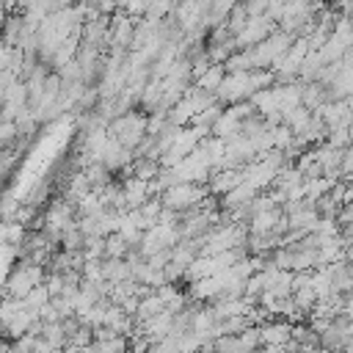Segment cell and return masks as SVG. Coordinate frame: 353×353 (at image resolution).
Listing matches in <instances>:
<instances>
[{
    "label": "cell",
    "instance_id": "1",
    "mask_svg": "<svg viewBox=\"0 0 353 353\" xmlns=\"http://www.w3.org/2000/svg\"><path fill=\"white\" fill-rule=\"evenodd\" d=\"M108 130H110L113 138H119L121 146H127V149L135 152V149L141 146V141L149 135V113H143V110H130V113L113 119Z\"/></svg>",
    "mask_w": 353,
    "mask_h": 353
},
{
    "label": "cell",
    "instance_id": "2",
    "mask_svg": "<svg viewBox=\"0 0 353 353\" xmlns=\"http://www.w3.org/2000/svg\"><path fill=\"white\" fill-rule=\"evenodd\" d=\"M47 281V268L44 265H30L25 259L17 262V268L8 270V279H6V298H25L33 287L44 284Z\"/></svg>",
    "mask_w": 353,
    "mask_h": 353
},
{
    "label": "cell",
    "instance_id": "3",
    "mask_svg": "<svg viewBox=\"0 0 353 353\" xmlns=\"http://www.w3.org/2000/svg\"><path fill=\"white\" fill-rule=\"evenodd\" d=\"M298 36H292V33H284L281 28L276 30V33H270L262 44H256V47H251V61H254V69H273V63L281 58V55H287V50L292 47V41H295Z\"/></svg>",
    "mask_w": 353,
    "mask_h": 353
},
{
    "label": "cell",
    "instance_id": "4",
    "mask_svg": "<svg viewBox=\"0 0 353 353\" xmlns=\"http://www.w3.org/2000/svg\"><path fill=\"white\" fill-rule=\"evenodd\" d=\"M210 196V188L207 185H196V182H176L174 188H168L160 199L168 210H176V212H188L193 207H199L204 199Z\"/></svg>",
    "mask_w": 353,
    "mask_h": 353
},
{
    "label": "cell",
    "instance_id": "5",
    "mask_svg": "<svg viewBox=\"0 0 353 353\" xmlns=\"http://www.w3.org/2000/svg\"><path fill=\"white\" fill-rule=\"evenodd\" d=\"M279 30V22H273L268 14H262V17H248V25L243 28V33H237L234 36V44H237V50H251V47H256V44H262L270 33H276Z\"/></svg>",
    "mask_w": 353,
    "mask_h": 353
},
{
    "label": "cell",
    "instance_id": "6",
    "mask_svg": "<svg viewBox=\"0 0 353 353\" xmlns=\"http://www.w3.org/2000/svg\"><path fill=\"white\" fill-rule=\"evenodd\" d=\"M292 328L295 323L284 320V317H270L265 323H259V336L265 347H284L292 342Z\"/></svg>",
    "mask_w": 353,
    "mask_h": 353
},
{
    "label": "cell",
    "instance_id": "7",
    "mask_svg": "<svg viewBox=\"0 0 353 353\" xmlns=\"http://www.w3.org/2000/svg\"><path fill=\"white\" fill-rule=\"evenodd\" d=\"M243 182H245L243 168H218V171H212L207 188H210L212 196H226V193H232V190H234L237 185H243Z\"/></svg>",
    "mask_w": 353,
    "mask_h": 353
},
{
    "label": "cell",
    "instance_id": "8",
    "mask_svg": "<svg viewBox=\"0 0 353 353\" xmlns=\"http://www.w3.org/2000/svg\"><path fill=\"white\" fill-rule=\"evenodd\" d=\"M124 188V201H127V210H141L149 199H152V190H149V182L141 179V176H127L121 182Z\"/></svg>",
    "mask_w": 353,
    "mask_h": 353
},
{
    "label": "cell",
    "instance_id": "9",
    "mask_svg": "<svg viewBox=\"0 0 353 353\" xmlns=\"http://www.w3.org/2000/svg\"><path fill=\"white\" fill-rule=\"evenodd\" d=\"M284 215H287L284 207H273V210H265V212L251 215V221H248V234H270V232H276Z\"/></svg>",
    "mask_w": 353,
    "mask_h": 353
},
{
    "label": "cell",
    "instance_id": "10",
    "mask_svg": "<svg viewBox=\"0 0 353 353\" xmlns=\"http://www.w3.org/2000/svg\"><path fill=\"white\" fill-rule=\"evenodd\" d=\"M163 312H165V303H163V298H160L157 292H152V295L141 298V303H138V312H135V325H143L146 320H152V317H157V314H163Z\"/></svg>",
    "mask_w": 353,
    "mask_h": 353
},
{
    "label": "cell",
    "instance_id": "11",
    "mask_svg": "<svg viewBox=\"0 0 353 353\" xmlns=\"http://www.w3.org/2000/svg\"><path fill=\"white\" fill-rule=\"evenodd\" d=\"M229 72H226V66L223 63H212L199 80H196V85L199 88H204V91H210V94H218V88H221V83H223V77H226Z\"/></svg>",
    "mask_w": 353,
    "mask_h": 353
},
{
    "label": "cell",
    "instance_id": "12",
    "mask_svg": "<svg viewBox=\"0 0 353 353\" xmlns=\"http://www.w3.org/2000/svg\"><path fill=\"white\" fill-rule=\"evenodd\" d=\"M312 119H314V113H312L306 105H301V108H295L292 113H287V116H284V124H287L295 135H303V132H306V127L312 124Z\"/></svg>",
    "mask_w": 353,
    "mask_h": 353
},
{
    "label": "cell",
    "instance_id": "13",
    "mask_svg": "<svg viewBox=\"0 0 353 353\" xmlns=\"http://www.w3.org/2000/svg\"><path fill=\"white\" fill-rule=\"evenodd\" d=\"M22 301H25V309H30V312H36V314H39V312L52 301V292L47 290V284H39V287H33Z\"/></svg>",
    "mask_w": 353,
    "mask_h": 353
},
{
    "label": "cell",
    "instance_id": "14",
    "mask_svg": "<svg viewBox=\"0 0 353 353\" xmlns=\"http://www.w3.org/2000/svg\"><path fill=\"white\" fill-rule=\"evenodd\" d=\"M292 301H295V306H298V309H301V312L309 317V314H312V309L317 306V301H320V298H317L314 287H312V284H306V287H298V290L292 292Z\"/></svg>",
    "mask_w": 353,
    "mask_h": 353
},
{
    "label": "cell",
    "instance_id": "15",
    "mask_svg": "<svg viewBox=\"0 0 353 353\" xmlns=\"http://www.w3.org/2000/svg\"><path fill=\"white\" fill-rule=\"evenodd\" d=\"M85 234L80 232V226L74 223L72 229H66L63 234H61V251H83L85 248Z\"/></svg>",
    "mask_w": 353,
    "mask_h": 353
},
{
    "label": "cell",
    "instance_id": "16",
    "mask_svg": "<svg viewBox=\"0 0 353 353\" xmlns=\"http://www.w3.org/2000/svg\"><path fill=\"white\" fill-rule=\"evenodd\" d=\"M245 25H248V11H245L243 3H237V6L232 8V14L226 17V28H229L232 36H237V33H243Z\"/></svg>",
    "mask_w": 353,
    "mask_h": 353
},
{
    "label": "cell",
    "instance_id": "17",
    "mask_svg": "<svg viewBox=\"0 0 353 353\" xmlns=\"http://www.w3.org/2000/svg\"><path fill=\"white\" fill-rule=\"evenodd\" d=\"M105 245H108V256H113V259H127V254L132 251V245L119 232L110 234V237H105Z\"/></svg>",
    "mask_w": 353,
    "mask_h": 353
},
{
    "label": "cell",
    "instance_id": "18",
    "mask_svg": "<svg viewBox=\"0 0 353 353\" xmlns=\"http://www.w3.org/2000/svg\"><path fill=\"white\" fill-rule=\"evenodd\" d=\"M0 141H3L6 149H8L14 141H19V124H17V121H3V127H0Z\"/></svg>",
    "mask_w": 353,
    "mask_h": 353
},
{
    "label": "cell",
    "instance_id": "19",
    "mask_svg": "<svg viewBox=\"0 0 353 353\" xmlns=\"http://www.w3.org/2000/svg\"><path fill=\"white\" fill-rule=\"evenodd\" d=\"M325 143H331L334 149H347L353 141H350V132L347 130H331L328 138H325Z\"/></svg>",
    "mask_w": 353,
    "mask_h": 353
},
{
    "label": "cell",
    "instance_id": "20",
    "mask_svg": "<svg viewBox=\"0 0 353 353\" xmlns=\"http://www.w3.org/2000/svg\"><path fill=\"white\" fill-rule=\"evenodd\" d=\"M240 3L245 6L248 17H262L268 14V6H270V0H240Z\"/></svg>",
    "mask_w": 353,
    "mask_h": 353
},
{
    "label": "cell",
    "instance_id": "21",
    "mask_svg": "<svg viewBox=\"0 0 353 353\" xmlns=\"http://www.w3.org/2000/svg\"><path fill=\"white\" fill-rule=\"evenodd\" d=\"M342 176H345V179L353 176V143L342 152Z\"/></svg>",
    "mask_w": 353,
    "mask_h": 353
},
{
    "label": "cell",
    "instance_id": "22",
    "mask_svg": "<svg viewBox=\"0 0 353 353\" xmlns=\"http://www.w3.org/2000/svg\"><path fill=\"white\" fill-rule=\"evenodd\" d=\"M342 317L353 320V292H347V295L342 298Z\"/></svg>",
    "mask_w": 353,
    "mask_h": 353
},
{
    "label": "cell",
    "instance_id": "23",
    "mask_svg": "<svg viewBox=\"0 0 353 353\" xmlns=\"http://www.w3.org/2000/svg\"><path fill=\"white\" fill-rule=\"evenodd\" d=\"M80 0H52V11H63V8H74Z\"/></svg>",
    "mask_w": 353,
    "mask_h": 353
},
{
    "label": "cell",
    "instance_id": "24",
    "mask_svg": "<svg viewBox=\"0 0 353 353\" xmlns=\"http://www.w3.org/2000/svg\"><path fill=\"white\" fill-rule=\"evenodd\" d=\"M345 262L353 265V245H345Z\"/></svg>",
    "mask_w": 353,
    "mask_h": 353
},
{
    "label": "cell",
    "instance_id": "25",
    "mask_svg": "<svg viewBox=\"0 0 353 353\" xmlns=\"http://www.w3.org/2000/svg\"><path fill=\"white\" fill-rule=\"evenodd\" d=\"M347 132H350V141H353V124H350V127H347Z\"/></svg>",
    "mask_w": 353,
    "mask_h": 353
}]
</instances>
